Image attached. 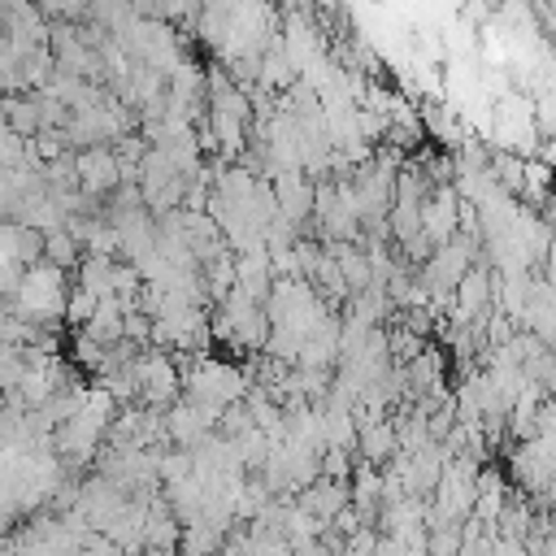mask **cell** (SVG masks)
I'll use <instances>...</instances> for the list:
<instances>
[{
  "mask_svg": "<svg viewBox=\"0 0 556 556\" xmlns=\"http://www.w3.org/2000/svg\"><path fill=\"white\" fill-rule=\"evenodd\" d=\"M65 300H70V291H65L61 269H52L48 261H35V265H26L22 278H17L13 313H17L22 321H35V326H39V321L61 317V313H65Z\"/></svg>",
  "mask_w": 556,
  "mask_h": 556,
  "instance_id": "obj_1",
  "label": "cell"
},
{
  "mask_svg": "<svg viewBox=\"0 0 556 556\" xmlns=\"http://www.w3.org/2000/svg\"><path fill=\"white\" fill-rule=\"evenodd\" d=\"M74 174H78V191L87 200H104L122 187V161L113 156V148H83L74 156Z\"/></svg>",
  "mask_w": 556,
  "mask_h": 556,
  "instance_id": "obj_2",
  "label": "cell"
},
{
  "mask_svg": "<svg viewBox=\"0 0 556 556\" xmlns=\"http://www.w3.org/2000/svg\"><path fill=\"white\" fill-rule=\"evenodd\" d=\"M456 230H460V195L456 187H434L421 204V239L430 248H443L456 239Z\"/></svg>",
  "mask_w": 556,
  "mask_h": 556,
  "instance_id": "obj_3",
  "label": "cell"
},
{
  "mask_svg": "<svg viewBox=\"0 0 556 556\" xmlns=\"http://www.w3.org/2000/svg\"><path fill=\"white\" fill-rule=\"evenodd\" d=\"M491 556H530V552L517 539H491Z\"/></svg>",
  "mask_w": 556,
  "mask_h": 556,
  "instance_id": "obj_4",
  "label": "cell"
},
{
  "mask_svg": "<svg viewBox=\"0 0 556 556\" xmlns=\"http://www.w3.org/2000/svg\"><path fill=\"white\" fill-rule=\"evenodd\" d=\"M543 282L556 291V235H552V243H547V252H543Z\"/></svg>",
  "mask_w": 556,
  "mask_h": 556,
  "instance_id": "obj_5",
  "label": "cell"
},
{
  "mask_svg": "<svg viewBox=\"0 0 556 556\" xmlns=\"http://www.w3.org/2000/svg\"><path fill=\"white\" fill-rule=\"evenodd\" d=\"M539 556H556V526L543 534V552H539Z\"/></svg>",
  "mask_w": 556,
  "mask_h": 556,
  "instance_id": "obj_6",
  "label": "cell"
},
{
  "mask_svg": "<svg viewBox=\"0 0 556 556\" xmlns=\"http://www.w3.org/2000/svg\"><path fill=\"white\" fill-rule=\"evenodd\" d=\"M139 556H156V552H139Z\"/></svg>",
  "mask_w": 556,
  "mask_h": 556,
  "instance_id": "obj_7",
  "label": "cell"
}]
</instances>
